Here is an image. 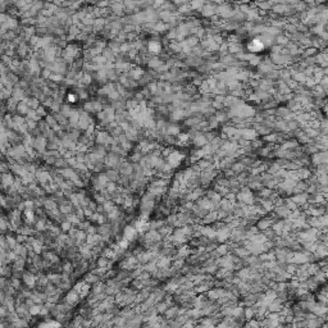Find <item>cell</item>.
<instances>
[{"instance_id":"1","label":"cell","mask_w":328,"mask_h":328,"mask_svg":"<svg viewBox=\"0 0 328 328\" xmlns=\"http://www.w3.org/2000/svg\"><path fill=\"white\" fill-rule=\"evenodd\" d=\"M263 47H264V45H263V42L260 40H256L254 39L252 41H250V44H249V49L251 51H260Z\"/></svg>"},{"instance_id":"2","label":"cell","mask_w":328,"mask_h":328,"mask_svg":"<svg viewBox=\"0 0 328 328\" xmlns=\"http://www.w3.org/2000/svg\"><path fill=\"white\" fill-rule=\"evenodd\" d=\"M10 170V167L5 163H0V173H7Z\"/></svg>"},{"instance_id":"3","label":"cell","mask_w":328,"mask_h":328,"mask_svg":"<svg viewBox=\"0 0 328 328\" xmlns=\"http://www.w3.org/2000/svg\"><path fill=\"white\" fill-rule=\"evenodd\" d=\"M76 300H77V295L74 294V292L68 295V301H72V303H74V301H76Z\"/></svg>"},{"instance_id":"4","label":"cell","mask_w":328,"mask_h":328,"mask_svg":"<svg viewBox=\"0 0 328 328\" xmlns=\"http://www.w3.org/2000/svg\"><path fill=\"white\" fill-rule=\"evenodd\" d=\"M68 100L69 101H76V96H74L73 94H69L68 95Z\"/></svg>"}]
</instances>
